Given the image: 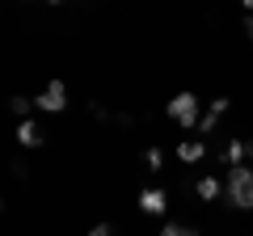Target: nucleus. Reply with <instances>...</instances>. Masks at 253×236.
Here are the masks:
<instances>
[{"label":"nucleus","instance_id":"nucleus-14","mask_svg":"<svg viewBox=\"0 0 253 236\" xmlns=\"http://www.w3.org/2000/svg\"><path fill=\"white\" fill-rule=\"evenodd\" d=\"M89 114H93V118H110V110L97 106V101H89Z\"/></svg>","mask_w":253,"mask_h":236},{"label":"nucleus","instance_id":"nucleus-9","mask_svg":"<svg viewBox=\"0 0 253 236\" xmlns=\"http://www.w3.org/2000/svg\"><path fill=\"white\" fill-rule=\"evenodd\" d=\"M219 118H224V114H215V110L207 106V114L199 118V135H215V127H219Z\"/></svg>","mask_w":253,"mask_h":236},{"label":"nucleus","instance_id":"nucleus-15","mask_svg":"<svg viewBox=\"0 0 253 236\" xmlns=\"http://www.w3.org/2000/svg\"><path fill=\"white\" fill-rule=\"evenodd\" d=\"M89 236H114V228H110V224H93Z\"/></svg>","mask_w":253,"mask_h":236},{"label":"nucleus","instance_id":"nucleus-3","mask_svg":"<svg viewBox=\"0 0 253 236\" xmlns=\"http://www.w3.org/2000/svg\"><path fill=\"white\" fill-rule=\"evenodd\" d=\"M34 106L46 110V114H63V106H68V89H63V80H51V84L34 97Z\"/></svg>","mask_w":253,"mask_h":236},{"label":"nucleus","instance_id":"nucleus-12","mask_svg":"<svg viewBox=\"0 0 253 236\" xmlns=\"http://www.w3.org/2000/svg\"><path fill=\"white\" fill-rule=\"evenodd\" d=\"M144 160H148V169H165V152H161V148H148Z\"/></svg>","mask_w":253,"mask_h":236},{"label":"nucleus","instance_id":"nucleus-1","mask_svg":"<svg viewBox=\"0 0 253 236\" xmlns=\"http://www.w3.org/2000/svg\"><path fill=\"white\" fill-rule=\"evenodd\" d=\"M224 194L236 211H249L253 207V169L249 164H232L228 169V182H224Z\"/></svg>","mask_w":253,"mask_h":236},{"label":"nucleus","instance_id":"nucleus-11","mask_svg":"<svg viewBox=\"0 0 253 236\" xmlns=\"http://www.w3.org/2000/svg\"><path fill=\"white\" fill-rule=\"evenodd\" d=\"M161 236H199V228H190V224H165Z\"/></svg>","mask_w":253,"mask_h":236},{"label":"nucleus","instance_id":"nucleus-18","mask_svg":"<svg viewBox=\"0 0 253 236\" xmlns=\"http://www.w3.org/2000/svg\"><path fill=\"white\" fill-rule=\"evenodd\" d=\"M51 4H63V0H51Z\"/></svg>","mask_w":253,"mask_h":236},{"label":"nucleus","instance_id":"nucleus-10","mask_svg":"<svg viewBox=\"0 0 253 236\" xmlns=\"http://www.w3.org/2000/svg\"><path fill=\"white\" fill-rule=\"evenodd\" d=\"M9 110H13L17 118H30V114H34V97H13Z\"/></svg>","mask_w":253,"mask_h":236},{"label":"nucleus","instance_id":"nucleus-16","mask_svg":"<svg viewBox=\"0 0 253 236\" xmlns=\"http://www.w3.org/2000/svg\"><path fill=\"white\" fill-rule=\"evenodd\" d=\"M245 26H249V38H253V17H245Z\"/></svg>","mask_w":253,"mask_h":236},{"label":"nucleus","instance_id":"nucleus-5","mask_svg":"<svg viewBox=\"0 0 253 236\" xmlns=\"http://www.w3.org/2000/svg\"><path fill=\"white\" fill-rule=\"evenodd\" d=\"M17 144L21 148H42L46 144V131L38 127L34 118H21V122H17Z\"/></svg>","mask_w":253,"mask_h":236},{"label":"nucleus","instance_id":"nucleus-6","mask_svg":"<svg viewBox=\"0 0 253 236\" xmlns=\"http://www.w3.org/2000/svg\"><path fill=\"white\" fill-rule=\"evenodd\" d=\"M203 156H207V144H203V139H181L177 144V160L181 164H199Z\"/></svg>","mask_w":253,"mask_h":236},{"label":"nucleus","instance_id":"nucleus-4","mask_svg":"<svg viewBox=\"0 0 253 236\" xmlns=\"http://www.w3.org/2000/svg\"><path fill=\"white\" fill-rule=\"evenodd\" d=\"M165 207H169V194L165 190H156V186L139 190V211H144V215H165Z\"/></svg>","mask_w":253,"mask_h":236},{"label":"nucleus","instance_id":"nucleus-13","mask_svg":"<svg viewBox=\"0 0 253 236\" xmlns=\"http://www.w3.org/2000/svg\"><path fill=\"white\" fill-rule=\"evenodd\" d=\"M13 177H17V182H26V177H30V169H26V160H13Z\"/></svg>","mask_w":253,"mask_h":236},{"label":"nucleus","instance_id":"nucleus-2","mask_svg":"<svg viewBox=\"0 0 253 236\" xmlns=\"http://www.w3.org/2000/svg\"><path fill=\"white\" fill-rule=\"evenodd\" d=\"M165 114L177 122L181 131H199V118H203V101L194 97V93H177V97L165 106Z\"/></svg>","mask_w":253,"mask_h":236},{"label":"nucleus","instance_id":"nucleus-8","mask_svg":"<svg viewBox=\"0 0 253 236\" xmlns=\"http://www.w3.org/2000/svg\"><path fill=\"white\" fill-rule=\"evenodd\" d=\"M249 160V139H228V148H224V164L232 169V164H245Z\"/></svg>","mask_w":253,"mask_h":236},{"label":"nucleus","instance_id":"nucleus-7","mask_svg":"<svg viewBox=\"0 0 253 236\" xmlns=\"http://www.w3.org/2000/svg\"><path fill=\"white\" fill-rule=\"evenodd\" d=\"M194 194H199L203 202H215L219 194H224V182H219V177H211V173H207V177H199V182H194Z\"/></svg>","mask_w":253,"mask_h":236},{"label":"nucleus","instance_id":"nucleus-17","mask_svg":"<svg viewBox=\"0 0 253 236\" xmlns=\"http://www.w3.org/2000/svg\"><path fill=\"white\" fill-rule=\"evenodd\" d=\"M241 4H245V9H249V13H253V0H241Z\"/></svg>","mask_w":253,"mask_h":236}]
</instances>
